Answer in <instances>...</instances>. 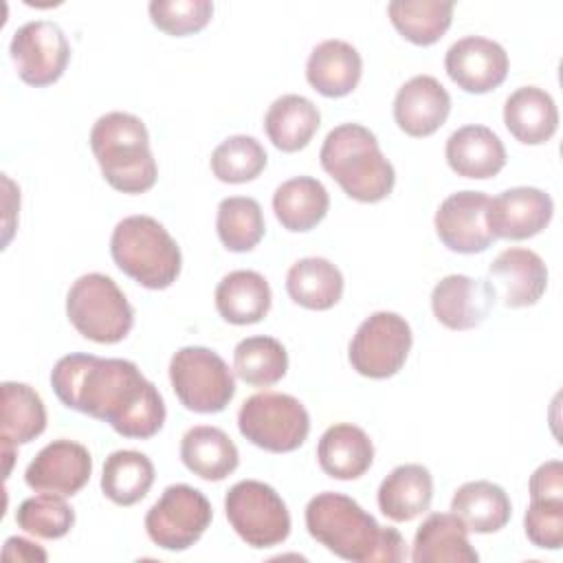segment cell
Masks as SVG:
<instances>
[{"instance_id": "d590c367", "label": "cell", "mask_w": 563, "mask_h": 563, "mask_svg": "<svg viewBox=\"0 0 563 563\" xmlns=\"http://www.w3.org/2000/svg\"><path fill=\"white\" fill-rule=\"evenodd\" d=\"M216 229L224 249L233 253L253 251L266 231L260 202L249 196H231L220 200Z\"/></svg>"}, {"instance_id": "7c38bea8", "label": "cell", "mask_w": 563, "mask_h": 563, "mask_svg": "<svg viewBox=\"0 0 563 563\" xmlns=\"http://www.w3.org/2000/svg\"><path fill=\"white\" fill-rule=\"evenodd\" d=\"M9 53L20 79L35 88L55 84L70 59L64 31L48 20H33L15 29Z\"/></svg>"}, {"instance_id": "6da1fadb", "label": "cell", "mask_w": 563, "mask_h": 563, "mask_svg": "<svg viewBox=\"0 0 563 563\" xmlns=\"http://www.w3.org/2000/svg\"><path fill=\"white\" fill-rule=\"evenodd\" d=\"M51 385L62 405L108 422L123 438L147 440L163 429V396L132 361L66 354L53 365Z\"/></svg>"}, {"instance_id": "9a60e30c", "label": "cell", "mask_w": 563, "mask_h": 563, "mask_svg": "<svg viewBox=\"0 0 563 563\" xmlns=\"http://www.w3.org/2000/svg\"><path fill=\"white\" fill-rule=\"evenodd\" d=\"M444 70L464 92L484 95L504 84L508 75V53L488 37L466 35L449 46Z\"/></svg>"}, {"instance_id": "ac0fdd59", "label": "cell", "mask_w": 563, "mask_h": 563, "mask_svg": "<svg viewBox=\"0 0 563 563\" xmlns=\"http://www.w3.org/2000/svg\"><path fill=\"white\" fill-rule=\"evenodd\" d=\"M495 295L486 279L446 275L431 290V310L449 330H473L490 312Z\"/></svg>"}, {"instance_id": "836d02e7", "label": "cell", "mask_w": 563, "mask_h": 563, "mask_svg": "<svg viewBox=\"0 0 563 563\" xmlns=\"http://www.w3.org/2000/svg\"><path fill=\"white\" fill-rule=\"evenodd\" d=\"M154 484V464L141 451H114L106 457L101 490L117 506L141 501Z\"/></svg>"}, {"instance_id": "7402d4cb", "label": "cell", "mask_w": 563, "mask_h": 563, "mask_svg": "<svg viewBox=\"0 0 563 563\" xmlns=\"http://www.w3.org/2000/svg\"><path fill=\"white\" fill-rule=\"evenodd\" d=\"M363 75V59L358 51L343 40H323L317 44L306 62L308 84L323 97L350 95Z\"/></svg>"}, {"instance_id": "8992f818", "label": "cell", "mask_w": 563, "mask_h": 563, "mask_svg": "<svg viewBox=\"0 0 563 563\" xmlns=\"http://www.w3.org/2000/svg\"><path fill=\"white\" fill-rule=\"evenodd\" d=\"M66 314L84 339L106 345L123 341L134 325V308L117 282L103 273H86L73 282Z\"/></svg>"}, {"instance_id": "4fadbf2b", "label": "cell", "mask_w": 563, "mask_h": 563, "mask_svg": "<svg viewBox=\"0 0 563 563\" xmlns=\"http://www.w3.org/2000/svg\"><path fill=\"white\" fill-rule=\"evenodd\" d=\"M488 205L490 198L484 191L464 189L446 196L433 218L440 242L462 255L486 251L495 242L488 227Z\"/></svg>"}, {"instance_id": "44dd1931", "label": "cell", "mask_w": 563, "mask_h": 563, "mask_svg": "<svg viewBox=\"0 0 563 563\" xmlns=\"http://www.w3.org/2000/svg\"><path fill=\"white\" fill-rule=\"evenodd\" d=\"M479 554L468 541V528L453 512H431L416 530L413 563H475Z\"/></svg>"}, {"instance_id": "3957f363", "label": "cell", "mask_w": 563, "mask_h": 563, "mask_svg": "<svg viewBox=\"0 0 563 563\" xmlns=\"http://www.w3.org/2000/svg\"><path fill=\"white\" fill-rule=\"evenodd\" d=\"M321 167L339 187L358 202L385 200L396 183L394 165L365 125L341 123L328 132L321 152Z\"/></svg>"}, {"instance_id": "74e56055", "label": "cell", "mask_w": 563, "mask_h": 563, "mask_svg": "<svg viewBox=\"0 0 563 563\" xmlns=\"http://www.w3.org/2000/svg\"><path fill=\"white\" fill-rule=\"evenodd\" d=\"M15 523L33 537L62 539L75 523V510L64 501V497L40 493L20 504L15 510Z\"/></svg>"}, {"instance_id": "8d00e7d4", "label": "cell", "mask_w": 563, "mask_h": 563, "mask_svg": "<svg viewBox=\"0 0 563 563\" xmlns=\"http://www.w3.org/2000/svg\"><path fill=\"white\" fill-rule=\"evenodd\" d=\"M266 152L255 136L235 134L224 139L211 154V172L218 180L240 185L257 178L266 167Z\"/></svg>"}, {"instance_id": "d6a6232c", "label": "cell", "mask_w": 563, "mask_h": 563, "mask_svg": "<svg viewBox=\"0 0 563 563\" xmlns=\"http://www.w3.org/2000/svg\"><path fill=\"white\" fill-rule=\"evenodd\" d=\"M387 13L396 31L416 46L435 44L451 26V0H394Z\"/></svg>"}, {"instance_id": "9c48e42d", "label": "cell", "mask_w": 563, "mask_h": 563, "mask_svg": "<svg viewBox=\"0 0 563 563\" xmlns=\"http://www.w3.org/2000/svg\"><path fill=\"white\" fill-rule=\"evenodd\" d=\"M224 512L238 537L255 548H273L290 534V512L279 493L257 479L233 484L224 497Z\"/></svg>"}, {"instance_id": "30bf717a", "label": "cell", "mask_w": 563, "mask_h": 563, "mask_svg": "<svg viewBox=\"0 0 563 563\" xmlns=\"http://www.w3.org/2000/svg\"><path fill=\"white\" fill-rule=\"evenodd\" d=\"M209 499L189 484H172L145 515L147 537L163 550L183 552L191 548L211 526Z\"/></svg>"}, {"instance_id": "603a6c76", "label": "cell", "mask_w": 563, "mask_h": 563, "mask_svg": "<svg viewBox=\"0 0 563 563\" xmlns=\"http://www.w3.org/2000/svg\"><path fill=\"white\" fill-rule=\"evenodd\" d=\"M317 460L332 479H358L374 462V444L361 427L339 422L323 431L317 444Z\"/></svg>"}, {"instance_id": "7a4b0ae2", "label": "cell", "mask_w": 563, "mask_h": 563, "mask_svg": "<svg viewBox=\"0 0 563 563\" xmlns=\"http://www.w3.org/2000/svg\"><path fill=\"white\" fill-rule=\"evenodd\" d=\"M306 528L332 554L354 563H398L405 539L391 526H380L352 497L319 493L306 506Z\"/></svg>"}, {"instance_id": "b9f144b4", "label": "cell", "mask_w": 563, "mask_h": 563, "mask_svg": "<svg viewBox=\"0 0 563 563\" xmlns=\"http://www.w3.org/2000/svg\"><path fill=\"white\" fill-rule=\"evenodd\" d=\"M2 559L4 561H46V552L33 543L26 541L22 537H11L4 541V550H2Z\"/></svg>"}, {"instance_id": "277c9868", "label": "cell", "mask_w": 563, "mask_h": 563, "mask_svg": "<svg viewBox=\"0 0 563 563\" xmlns=\"http://www.w3.org/2000/svg\"><path fill=\"white\" fill-rule=\"evenodd\" d=\"M90 147L106 183L123 194H143L156 185L158 167L145 123L130 112H108L90 130Z\"/></svg>"}, {"instance_id": "484cf974", "label": "cell", "mask_w": 563, "mask_h": 563, "mask_svg": "<svg viewBox=\"0 0 563 563\" xmlns=\"http://www.w3.org/2000/svg\"><path fill=\"white\" fill-rule=\"evenodd\" d=\"M180 460L194 475L207 482H220L238 468L240 453L222 429L198 424L183 435Z\"/></svg>"}, {"instance_id": "5b68a950", "label": "cell", "mask_w": 563, "mask_h": 563, "mask_svg": "<svg viewBox=\"0 0 563 563\" xmlns=\"http://www.w3.org/2000/svg\"><path fill=\"white\" fill-rule=\"evenodd\" d=\"M110 253L121 273L150 290L169 288L183 266L176 240L152 216L123 218L112 231Z\"/></svg>"}, {"instance_id": "52a82bcc", "label": "cell", "mask_w": 563, "mask_h": 563, "mask_svg": "<svg viewBox=\"0 0 563 563\" xmlns=\"http://www.w3.org/2000/svg\"><path fill=\"white\" fill-rule=\"evenodd\" d=\"M238 429L251 444L264 451L290 453L306 442L310 416L295 396L262 391L242 402Z\"/></svg>"}, {"instance_id": "ba28073f", "label": "cell", "mask_w": 563, "mask_h": 563, "mask_svg": "<svg viewBox=\"0 0 563 563\" xmlns=\"http://www.w3.org/2000/svg\"><path fill=\"white\" fill-rule=\"evenodd\" d=\"M169 380L183 407L196 413H218L235 394V378L224 358L202 345L180 347L172 356Z\"/></svg>"}, {"instance_id": "d6986e66", "label": "cell", "mask_w": 563, "mask_h": 563, "mask_svg": "<svg viewBox=\"0 0 563 563\" xmlns=\"http://www.w3.org/2000/svg\"><path fill=\"white\" fill-rule=\"evenodd\" d=\"M451 112L446 88L431 75H416L405 81L394 99V119L398 128L416 139L440 130Z\"/></svg>"}, {"instance_id": "4316f807", "label": "cell", "mask_w": 563, "mask_h": 563, "mask_svg": "<svg viewBox=\"0 0 563 563\" xmlns=\"http://www.w3.org/2000/svg\"><path fill=\"white\" fill-rule=\"evenodd\" d=\"M271 286L255 271H233L216 288V310L233 325L262 321L271 310Z\"/></svg>"}, {"instance_id": "ffe728a7", "label": "cell", "mask_w": 563, "mask_h": 563, "mask_svg": "<svg viewBox=\"0 0 563 563\" xmlns=\"http://www.w3.org/2000/svg\"><path fill=\"white\" fill-rule=\"evenodd\" d=\"M449 167L464 178L486 180L497 176L506 165V147L501 139L486 125H462L444 147Z\"/></svg>"}, {"instance_id": "ab89813d", "label": "cell", "mask_w": 563, "mask_h": 563, "mask_svg": "<svg viewBox=\"0 0 563 563\" xmlns=\"http://www.w3.org/2000/svg\"><path fill=\"white\" fill-rule=\"evenodd\" d=\"M523 530L532 545L559 550L563 545V499H530Z\"/></svg>"}, {"instance_id": "2e32d148", "label": "cell", "mask_w": 563, "mask_h": 563, "mask_svg": "<svg viewBox=\"0 0 563 563\" xmlns=\"http://www.w3.org/2000/svg\"><path fill=\"white\" fill-rule=\"evenodd\" d=\"M488 286L508 308L534 306L548 288V266L530 249H506L488 266Z\"/></svg>"}, {"instance_id": "f546056e", "label": "cell", "mask_w": 563, "mask_h": 563, "mask_svg": "<svg viewBox=\"0 0 563 563\" xmlns=\"http://www.w3.org/2000/svg\"><path fill=\"white\" fill-rule=\"evenodd\" d=\"M321 125L319 108L301 95L275 99L264 117V130L271 143L282 152L303 150Z\"/></svg>"}, {"instance_id": "e575fe53", "label": "cell", "mask_w": 563, "mask_h": 563, "mask_svg": "<svg viewBox=\"0 0 563 563\" xmlns=\"http://www.w3.org/2000/svg\"><path fill=\"white\" fill-rule=\"evenodd\" d=\"M233 369L240 380L253 387L279 383L288 369L286 347L273 336L242 339L233 350Z\"/></svg>"}, {"instance_id": "f35d334b", "label": "cell", "mask_w": 563, "mask_h": 563, "mask_svg": "<svg viewBox=\"0 0 563 563\" xmlns=\"http://www.w3.org/2000/svg\"><path fill=\"white\" fill-rule=\"evenodd\" d=\"M213 15L209 0H154L150 2V18L156 29L167 35L183 37L202 31Z\"/></svg>"}, {"instance_id": "f1b7e54d", "label": "cell", "mask_w": 563, "mask_h": 563, "mask_svg": "<svg viewBox=\"0 0 563 563\" xmlns=\"http://www.w3.org/2000/svg\"><path fill=\"white\" fill-rule=\"evenodd\" d=\"M330 209L323 183L312 176H297L282 183L273 194V211L284 229L303 233L314 229Z\"/></svg>"}, {"instance_id": "8fae6325", "label": "cell", "mask_w": 563, "mask_h": 563, "mask_svg": "<svg viewBox=\"0 0 563 563\" xmlns=\"http://www.w3.org/2000/svg\"><path fill=\"white\" fill-rule=\"evenodd\" d=\"M411 328L396 312H374L350 341L347 358L352 369L367 378H389L400 372L411 350Z\"/></svg>"}, {"instance_id": "cb8c5ba5", "label": "cell", "mask_w": 563, "mask_h": 563, "mask_svg": "<svg viewBox=\"0 0 563 563\" xmlns=\"http://www.w3.org/2000/svg\"><path fill=\"white\" fill-rule=\"evenodd\" d=\"M504 123L519 143L541 145L554 136L559 110L545 90L521 86L504 103Z\"/></svg>"}, {"instance_id": "5bb4252c", "label": "cell", "mask_w": 563, "mask_h": 563, "mask_svg": "<svg viewBox=\"0 0 563 563\" xmlns=\"http://www.w3.org/2000/svg\"><path fill=\"white\" fill-rule=\"evenodd\" d=\"M92 457L88 449L73 440L48 442L26 466L24 482L35 493L57 497L77 495L90 479Z\"/></svg>"}, {"instance_id": "60d3db41", "label": "cell", "mask_w": 563, "mask_h": 563, "mask_svg": "<svg viewBox=\"0 0 563 563\" xmlns=\"http://www.w3.org/2000/svg\"><path fill=\"white\" fill-rule=\"evenodd\" d=\"M530 499H563V464L561 460L543 462L530 475Z\"/></svg>"}, {"instance_id": "d4e9b609", "label": "cell", "mask_w": 563, "mask_h": 563, "mask_svg": "<svg viewBox=\"0 0 563 563\" xmlns=\"http://www.w3.org/2000/svg\"><path fill=\"white\" fill-rule=\"evenodd\" d=\"M433 477L422 464L396 466L378 486V508L391 521H411L429 510Z\"/></svg>"}, {"instance_id": "1f68e13d", "label": "cell", "mask_w": 563, "mask_h": 563, "mask_svg": "<svg viewBox=\"0 0 563 563\" xmlns=\"http://www.w3.org/2000/svg\"><path fill=\"white\" fill-rule=\"evenodd\" d=\"M46 429V407L40 394L26 383H2L0 440L13 446L33 442Z\"/></svg>"}, {"instance_id": "83f0119b", "label": "cell", "mask_w": 563, "mask_h": 563, "mask_svg": "<svg viewBox=\"0 0 563 563\" xmlns=\"http://www.w3.org/2000/svg\"><path fill=\"white\" fill-rule=\"evenodd\" d=\"M451 512L462 519V523L477 534H490L501 530L512 515L510 497L499 484L477 479L462 484L453 499Z\"/></svg>"}, {"instance_id": "4dcf8cb0", "label": "cell", "mask_w": 563, "mask_h": 563, "mask_svg": "<svg viewBox=\"0 0 563 563\" xmlns=\"http://www.w3.org/2000/svg\"><path fill=\"white\" fill-rule=\"evenodd\" d=\"M286 290L308 310H330L343 295V275L325 257H303L288 268Z\"/></svg>"}, {"instance_id": "e0dca14e", "label": "cell", "mask_w": 563, "mask_h": 563, "mask_svg": "<svg viewBox=\"0 0 563 563\" xmlns=\"http://www.w3.org/2000/svg\"><path fill=\"white\" fill-rule=\"evenodd\" d=\"M554 216L550 194L537 187H512L488 205V227L495 238L526 240L541 233Z\"/></svg>"}]
</instances>
